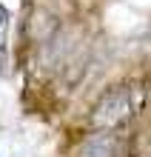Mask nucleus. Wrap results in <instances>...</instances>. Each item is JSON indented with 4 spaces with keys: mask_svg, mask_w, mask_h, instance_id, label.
<instances>
[{
    "mask_svg": "<svg viewBox=\"0 0 151 157\" xmlns=\"http://www.w3.org/2000/svg\"><path fill=\"white\" fill-rule=\"evenodd\" d=\"M120 154V140L114 132H94L83 140L77 157H117Z\"/></svg>",
    "mask_w": 151,
    "mask_h": 157,
    "instance_id": "obj_2",
    "label": "nucleus"
},
{
    "mask_svg": "<svg viewBox=\"0 0 151 157\" xmlns=\"http://www.w3.org/2000/svg\"><path fill=\"white\" fill-rule=\"evenodd\" d=\"M143 106V94L134 86H114L94 103L89 123L94 132H117L123 123H128L131 117Z\"/></svg>",
    "mask_w": 151,
    "mask_h": 157,
    "instance_id": "obj_1",
    "label": "nucleus"
}]
</instances>
